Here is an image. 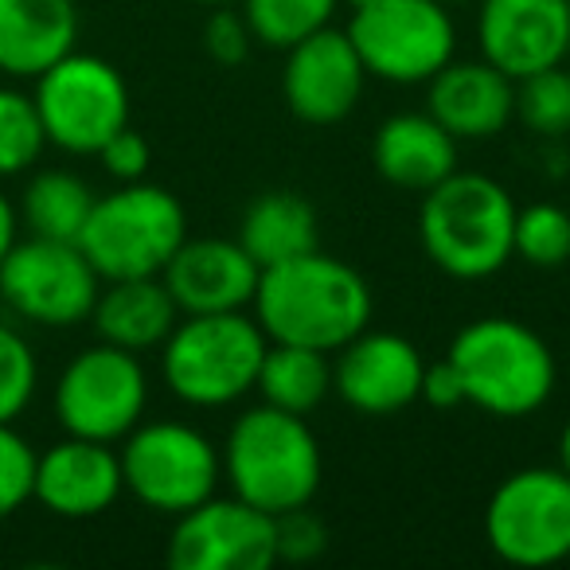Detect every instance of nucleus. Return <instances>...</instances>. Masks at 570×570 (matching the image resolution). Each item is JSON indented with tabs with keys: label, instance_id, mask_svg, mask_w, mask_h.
Returning a JSON list of instances; mask_svg holds the SVG:
<instances>
[{
	"label": "nucleus",
	"instance_id": "obj_35",
	"mask_svg": "<svg viewBox=\"0 0 570 570\" xmlns=\"http://www.w3.org/2000/svg\"><path fill=\"white\" fill-rule=\"evenodd\" d=\"M419 403L434 406V411H458V406H469L465 383H461L458 367L450 364V356L434 360V364H426V372H422Z\"/></svg>",
	"mask_w": 570,
	"mask_h": 570
},
{
	"label": "nucleus",
	"instance_id": "obj_31",
	"mask_svg": "<svg viewBox=\"0 0 570 570\" xmlns=\"http://www.w3.org/2000/svg\"><path fill=\"white\" fill-rule=\"evenodd\" d=\"M36 484V445L17 430V422H0V523L32 504Z\"/></svg>",
	"mask_w": 570,
	"mask_h": 570
},
{
	"label": "nucleus",
	"instance_id": "obj_21",
	"mask_svg": "<svg viewBox=\"0 0 570 570\" xmlns=\"http://www.w3.org/2000/svg\"><path fill=\"white\" fill-rule=\"evenodd\" d=\"M79 48L75 0H0V79L32 82Z\"/></svg>",
	"mask_w": 570,
	"mask_h": 570
},
{
	"label": "nucleus",
	"instance_id": "obj_4",
	"mask_svg": "<svg viewBox=\"0 0 570 570\" xmlns=\"http://www.w3.org/2000/svg\"><path fill=\"white\" fill-rule=\"evenodd\" d=\"M450 364L465 383L469 406L492 419H531L559 383V364L543 336L515 317H476L458 328Z\"/></svg>",
	"mask_w": 570,
	"mask_h": 570
},
{
	"label": "nucleus",
	"instance_id": "obj_2",
	"mask_svg": "<svg viewBox=\"0 0 570 570\" xmlns=\"http://www.w3.org/2000/svg\"><path fill=\"white\" fill-rule=\"evenodd\" d=\"M219 461L230 497L246 500L266 515L313 504L325 481V453L309 419L266 403L250 406L230 422Z\"/></svg>",
	"mask_w": 570,
	"mask_h": 570
},
{
	"label": "nucleus",
	"instance_id": "obj_38",
	"mask_svg": "<svg viewBox=\"0 0 570 570\" xmlns=\"http://www.w3.org/2000/svg\"><path fill=\"white\" fill-rule=\"evenodd\" d=\"M188 4H199V9H219V4H238V0H188Z\"/></svg>",
	"mask_w": 570,
	"mask_h": 570
},
{
	"label": "nucleus",
	"instance_id": "obj_10",
	"mask_svg": "<svg viewBox=\"0 0 570 570\" xmlns=\"http://www.w3.org/2000/svg\"><path fill=\"white\" fill-rule=\"evenodd\" d=\"M149 411V372L141 356L98 341L75 352L51 387L59 430L118 445Z\"/></svg>",
	"mask_w": 570,
	"mask_h": 570
},
{
	"label": "nucleus",
	"instance_id": "obj_26",
	"mask_svg": "<svg viewBox=\"0 0 570 570\" xmlns=\"http://www.w3.org/2000/svg\"><path fill=\"white\" fill-rule=\"evenodd\" d=\"M254 43L274 51H289L305 36L333 24L341 0H238Z\"/></svg>",
	"mask_w": 570,
	"mask_h": 570
},
{
	"label": "nucleus",
	"instance_id": "obj_29",
	"mask_svg": "<svg viewBox=\"0 0 570 570\" xmlns=\"http://www.w3.org/2000/svg\"><path fill=\"white\" fill-rule=\"evenodd\" d=\"M512 258L531 269H559L570 262V212L551 199L515 212Z\"/></svg>",
	"mask_w": 570,
	"mask_h": 570
},
{
	"label": "nucleus",
	"instance_id": "obj_3",
	"mask_svg": "<svg viewBox=\"0 0 570 570\" xmlns=\"http://www.w3.org/2000/svg\"><path fill=\"white\" fill-rule=\"evenodd\" d=\"M515 199L484 173H450L422 191L419 243L426 258L453 282H484L512 262Z\"/></svg>",
	"mask_w": 570,
	"mask_h": 570
},
{
	"label": "nucleus",
	"instance_id": "obj_27",
	"mask_svg": "<svg viewBox=\"0 0 570 570\" xmlns=\"http://www.w3.org/2000/svg\"><path fill=\"white\" fill-rule=\"evenodd\" d=\"M43 149H48V137H43L32 90H20L17 82H0V180L32 173Z\"/></svg>",
	"mask_w": 570,
	"mask_h": 570
},
{
	"label": "nucleus",
	"instance_id": "obj_12",
	"mask_svg": "<svg viewBox=\"0 0 570 570\" xmlns=\"http://www.w3.org/2000/svg\"><path fill=\"white\" fill-rule=\"evenodd\" d=\"M102 277L79 243L24 235L0 262V302L36 328H79L90 321Z\"/></svg>",
	"mask_w": 570,
	"mask_h": 570
},
{
	"label": "nucleus",
	"instance_id": "obj_16",
	"mask_svg": "<svg viewBox=\"0 0 570 570\" xmlns=\"http://www.w3.org/2000/svg\"><path fill=\"white\" fill-rule=\"evenodd\" d=\"M476 48L512 82L570 59V0H476Z\"/></svg>",
	"mask_w": 570,
	"mask_h": 570
},
{
	"label": "nucleus",
	"instance_id": "obj_32",
	"mask_svg": "<svg viewBox=\"0 0 570 570\" xmlns=\"http://www.w3.org/2000/svg\"><path fill=\"white\" fill-rule=\"evenodd\" d=\"M274 551L277 562H294V567L317 562L328 551V523L309 504L274 515Z\"/></svg>",
	"mask_w": 570,
	"mask_h": 570
},
{
	"label": "nucleus",
	"instance_id": "obj_13",
	"mask_svg": "<svg viewBox=\"0 0 570 570\" xmlns=\"http://www.w3.org/2000/svg\"><path fill=\"white\" fill-rule=\"evenodd\" d=\"M165 559L173 570H269L274 515L238 497H207L173 520Z\"/></svg>",
	"mask_w": 570,
	"mask_h": 570
},
{
	"label": "nucleus",
	"instance_id": "obj_9",
	"mask_svg": "<svg viewBox=\"0 0 570 570\" xmlns=\"http://www.w3.org/2000/svg\"><path fill=\"white\" fill-rule=\"evenodd\" d=\"M344 32L367 79L391 87H426L458 56V24L442 0H367Z\"/></svg>",
	"mask_w": 570,
	"mask_h": 570
},
{
	"label": "nucleus",
	"instance_id": "obj_19",
	"mask_svg": "<svg viewBox=\"0 0 570 570\" xmlns=\"http://www.w3.org/2000/svg\"><path fill=\"white\" fill-rule=\"evenodd\" d=\"M426 114L458 141H492L515 121V82L489 59L453 56L426 82Z\"/></svg>",
	"mask_w": 570,
	"mask_h": 570
},
{
	"label": "nucleus",
	"instance_id": "obj_17",
	"mask_svg": "<svg viewBox=\"0 0 570 570\" xmlns=\"http://www.w3.org/2000/svg\"><path fill=\"white\" fill-rule=\"evenodd\" d=\"M126 492L118 445L63 434L48 450H36L32 504L56 520H98Z\"/></svg>",
	"mask_w": 570,
	"mask_h": 570
},
{
	"label": "nucleus",
	"instance_id": "obj_34",
	"mask_svg": "<svg viewBox=\"0 0 570 570\" xmlns=\"http://www.w3.org/2000/svg\"><path fill=\"white\" fill-rule=\"evenodd\" d=\"M95 157H98V165H102V173L118 184L145 180V176H149V165H153L149 141H145V134L134 126L118 129V134H114L110 141L95 153Z\"/></svg>",
	"mask_w": 570,
	"mask_h": 570
},
{
	"label": "nucleus",
	"instance_id": "obj_36",
	"mask_svg": "<svg viewBox=\"0 0 570 570\" xmlns=\"http://www.w3.org/2000/svg\"><path fill=\"white\" fill-rule=\"evenodd\" d=\"M20 238V215H17V199L0 191V262L12 250V243Z\"/></svg>",
	"mask_w": 570,
	"mask_h": 570
},
{
	"label": "nucleus",
	"instance_id": "obj_5",
	"mask_svg": "<svg viewBox=\"0 0 570 570\" xmlns=\"http://www.w3.org/2000/svg\"><path fill=\"white\" fill-rule=\"evenodd\" d=\"M266 344L262 325L246 309L180 317L157 348L160 380L184 406L223 411L254 391Z\"/></svg>",
	"mask_w": 570,
	"mask_h": 570
},
{
	"label": "nucleus",
	"instance_id": "obj_39",
	"mask_svg": "<svg viewBox=\"0 0 570 570\" xmlns=\"http://www.w3.org/2000/svg\"><path fill=\"white\" fill-rule=\"evenodd\" d=\"M341 4H348V9H360V4H367V0H341Z\"/></svg>",
	"mask_w": 570,
	"mask_h": 570
},
{
	"label": "nucleus",
	"instance_id": "obj_40",
	"mask_svg": "<svg viewBox=\"0 0 570 570\" xmlns=\"http://www.w3.org/2000/svg\"><path fill=\"white\" fill-rule=\"evenodd\" d=\"M442 4H450L453 9V4H476V0H442Z\"/></svg>",
	"mask_w": 570,
	"mask_h": 570
},
{
	"label": "nucleus",
	"instance_id": "obj_30",
	"mask_svg": "<svg viewBox=\"0 0 570 570\" xmlns=\"http://www.w3.org/2000/svg\"><path fill=\"white\" fill-rule=\"evenodd\" d=\"M40 395V356L17 325L0 321V422H20Z\"/></svg>",
	"mask_w": 570,
	"mask_h": 570
},
{
	"label": "nucleus",
	"instance_id": "obj_37",
	"mask_svg": "<svg viewBox=\"0 0 570 570\" xmlns=\"http://www.w3.org/2000/svg\"><path fill=\"white\" fill-rule=\"evenodd\" d=\"M559 465L570 473V419H567V426H562V434H559Z\"/></svg>",
	"mask_w": 570,
	"mask_h": 570
},
{
	"label": "nucleus",
	"instance_id": "obj_24",
	"mask_svg": "<svg viewBox=\"0 0 570 570\" xmlns=\"http://www.w3.org/2000/svg\"><path fill=\"white\" fill-rule=\"evenodd\" d=\"M95 199L98 191L90 188L87 176L71 173V168H32L17 199L20 227L40 238L79 243Z\"/></svg>",
	"mask_w": 570,
	"mask_h": 570
},
{
	"label": "nucleus",
	"instance_id": "obj_22",
	"mask_svg": "<svg viewBox=\"0 0 570 570\" xmlns=\"http://www.w3.org/2000/svg\"><path fill=\"white\" fill-rule=\"evenodd\" d=\"M176 321L180 309L160 277H118V282H102L87 325L95 328L98 341L145 356L168 341Z\"/></svg>",
	"mask_w": 570,
	"mask_h": 570
},
{
	"label": "nucleus",
	"instance_id": "obj_8",
	"mask_svg": "<svg viewBox=\"0 0 570 570\" xmlns=\"http://www.w3.org/2000/svg\"><path fill=\"white\" fill-rule=\"evenodd\" d=\"M32 102L43 121L48 149L67 157H95L118 129L129 126L126 75L95 51H67L32 79Z\"/></svg>",
	"mask_w": 570,
	"mask_h": 570
},
{
	"label": "nucleus",
	"instance_id": "obj_7",
	"mask_svg": "<svg viewBox=\"0 0 570 570\" xmlns=\"http://www.w3.org/2000/svg\"><path fill=\"white\" fill-rule=\"evenodd\" d=\"M126 492L153 515L176 520L219 492V445L180 419H141L118 442Z\"/></svg>",
	"mask_w": 570,
	"mask_h": 570
},
{
	"label": "nucleus",
	"instance_id": "obj_28",
	"mask_svg": "<svg viewBox=\"0 0 570 570\" xmlns=\"http://www.w3.org/2000/svg\"><path fill=\"white\" fill-rule=\"evenodd\" d=\"M515 121L543 141L570 134V67H547L515 82Z\"/></svg>",
	"mask_w": 570,
	"mask_h": 570
},
{
	"label": "nucleus",
	"instance_id": "obj_20",
	"mask_svg": "<svg viewBox=\"0 0 570 570\" xmlns=\"http://www.w3.org/2000/svg\"><path fill=\"white\" fill-rule=\"evenodd\" d=\"M458 137L426 110H403L375 126L372 168L391 188L422 196L450 173H458Z\"/></svg>",
	"mask_w": 570,
	"mask_h": 570
},
{
	"label": "nucleus",
	"instance_id": "obj_14",
	"mask_svg": "<svg viewBox=\"0 0 570 570\" xmlns=\"http://www.w3.org/2000/svg\"><path fill=\"white\" fill-rule=\"evenodd\" d=\"M422 372L426 360L419 344L367 325L333 352V395L364 419H391L419 403Z\"/></svg>",
	"mask_w": 570,
	"mask_h": 570
},
{
	"label": "nucleus",
	"instance_id": "obj_23",
	"mask_svg": "<svg viewBox=\"0 0 570 570\" xmlns=\"http://www.w3.org/2000/svg\"><path fill=\"white\" fill-rule=\"evenodd\" d=\"M238 243L262 269L321 246L317 207L294 188H274L250 199L238 223Z\"/></svg>",
	"mask_w": 570,
	"mask_h": 570
},
{
	"label": "nucleus",
	"instance_id": "obj_1",
	"mask_svg": "<svg viewBox=\"0 0 570 570\" xmlns=\"http://www.w3.org/2000/svg\"><path fill=\"white\" fill-rule=\"evenodd\" d=\"M250 309L266 341L302 344L333 356L372 325L375 297L352 262L317 246L262 269Z\"/></svg>",
	"mask_w": 570,
	"mask_h": 570
},
{
	"label": "nucleus",
	"instance_id": "obj_25",
	"mask_svg": "<svg viewBox=\"0 0 570 570\" xmlns=\"http://www.w3.org/2000/svg\"><path fill=\"white\" fill-rule=\"evenodd\" d=\"M254 391L266 406L309 419L333 395V356L317 348H302V344L269 341Z\"/></svg>",
	"mask_w": 570,
	"mask_h": 570
},
{
	"label": "nucleus",
	"instance_id": "obj_11",
	"mask_svg": "<svg viewBox=\"0 0 570 570\" xmlns=\"http://www.w3.org/2000/svg\"><path fill=\"white\" fill-rule=\"evenodd\" d=\"M484 539L508 567L539 570L570 559V473L528 465L508 473L484 508Z\"/></svg>",
	"mask_w": 570,
	"mask_h": 570
},
{
	"label": "nucleus",
	"instance_id": "obj_15",
	"mask_svg": "<svg viewBox=\"0 0 570 570\" xmlns=\"http://www.w3.org/2000/svg\"><path fill=\"white\" fill-rule=\"evenodd\" d=\"M367 71L352 48L348 32L321 28L285 51L282 102L305 126H336L360 106Z\"/></svg>",
	"mask_w": 570,
	"mask_h": 570
},
{
	"label": "nucleus",
	"instance_id": "obj_6",
	"mask_svg": "<svg viewBox=\"0 0 570 570\" xmlns=\"http://www.w3.org/2000/svg\"><path fill=\"white\" fill-rule=\"evenodd\" d=\"M184 238L188 212L180 199L153 180H129L95 199L79 246L102 282H118L160 277Z\"/></svg>",
	"mask_w": 570,
	"mask_h": 570
},
{
	"label": "nucleus",
	"instance_id": "obj_33",
	"mask_svg": "<svg viewBox=\"0 0 570 570\" xmlns=\"http://www.w3.org/2000/svg\"><path fill=\"white\" fill-rule=\"evenodd\" d=\"M204 43H207V56L223 67H243L254 51V32L246 24L243 9L238 4H219L212 9L204 24Z\"/></svg>",
	"mask_w": 570,
	"mask_h": 570
},
{
	"label": "nucleus",
	"instance_id": "obj_18",
	"mask_svg": "<svg viewBox=\"0 0 570 570\" xmlns=\"http://www.w3.org/2000/svg\"><path fill=\"white\" fill-rule=\"evenodd\" d=\"M262 266L238 238H184L160 282L168 285L180 317L250 309Z\"/></svg>",
	"mask_w": 570,
	"mask_h": 570
}]
</instances>
